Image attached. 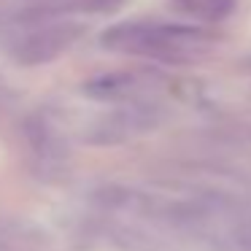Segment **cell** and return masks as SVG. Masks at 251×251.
I'll return each instance as SVG.
<instances>
[]
</instances>
